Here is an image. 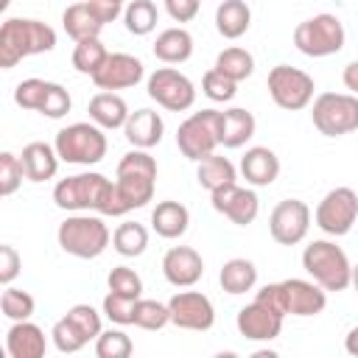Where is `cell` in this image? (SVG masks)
Returning <instances> with one entry per match:
<instances>
[{
	"label": "cell",
	"mask_w": 358,
	"mask_h": 358,
	"mask_svg": "<svg viewBox=\"0 0 358 358\" xmlns=\"http://www.w3.org/2000/svg\"><path fill=\"white\" fill-rule=\"evenodd\" d=\"M53 201L56 207L73 210V213L95 210L98 215H112V218L129 213V204L123 201L117 182H109L103 173H95V171L62 179L53 187Z\"/></svg>",
	"instance_id": "6da1fadb"
},
{
	"label": "cell",
	"mask_w": 358,
	"mask_h": 358,
	"mask_svg": "<svg viewBox=\"0 0 358 358\" xmlns=\"http://www.w3.org/2000/svg\"><path fill=\"white\" fill-rule=\"evenodd\" d=\"M56 48V31L42 20L28 17H11L0 25V67L11 70L17 62L50 53Z\"/></svg>",
	"instance_id": "7a4b0ae2"
},
{
	"label": "cell",
	"mask_w": 358,
	"mask_h": 358,
	"mask_svg": "<svg viewBox=\"0 0 358 358\" xmlns=\"http://www.w3.org/2000/svg\"><path fill=\"white\" fill-rule=\"evenodd\" d=\"M302 268L310 274L313 282H319L324 291H344L352 280V266L336 241H310L302 252Z\"/></svg>",
	"instance_id": "3957f363"
},
{
	"label": "cell",
	"mask_w": 358,
	"mask_h": 358,
	"mask_svg": "<svg viewBox=\"0 0 358 358\" xmlns=\"http://www.w3.org/2000/svg\"><path fill=\"white\" fill-rule=\"evenodd\" d=\"M59 246L73 255V257H81V260H92L98 255H103V249L109 246L112 235H109V227L103 224L101 215H90V213H78V215H70L59 224Z\"/></svg>",
	"instance_id": "277c9868"
},
{
	"label": "cell",
	"mask_w": 358,
	"mask_h": 358,
	"mask_svg": "<svg viewBox=\"0 0 358 358\" xmlns=\"http://www.w3.org/2000/svg\"><path fill=\"white\" fill-rule=\"evenodd\" d=\"M115 182H117L120 196L129 204V210L145 207L154 199V187H157V159L145 148H134V151L123 154V159L117 162Z\"/></svg>",
	"instance_id": "5b68a950"
},
{
	"label": "cell",
	"mask_w": 358,
	"mask_h": 358,
	"mask_svg": "<svg viewBox=\"0 0 358 358\" xmlns=\"http://www.w3.org/2000/svg\"><path fill=\"white\" fill-rule=\"evenodd\" d=\"M56 154L70 165H95L106 157V134L98 123H70L56 134Z\"/></svg>",
	"instance_id": "8992f818"
},
{
	"label": "cell",
	"mask_w": 358,
	"mask_h": 358,
	"mask_svg": "<svg viewBox=\"0 0 358 358\" xmlns=\"http://www.w3.org/2000/svg\"><path fill=\"white\" fill-rule=\"evenodd\" d=\"M176 145L193 162L215 154V148L221 145V112L218 109L193 112L187 120L179 123V129H176Z\"/></svg>",
	"instance_id": "52a82bcc"
},
{
	"label": "cell",
	"mask_w": 358,
	"mask_h": 358,
	"mask_svg": "<svg viewBox=\"0 0 358 358\" xmlns=\"http://www.w3.org/2000/svg\"><path fill=\"white\" fill-rule=\"evenodd\" d=\"M344 25L336 14H316L294 28V45L299 53L310 59H324L333 56L344 48Z\"/></svg>",
	"instance_id": "ba28073f"
},
{
	"label": "cell",
	"mask_w": 358,
	"mask_h": 358,
	"mask_svg": "<svg viewBox=\"0 0 358 358\" xmlns=\"http://www.w3.org/2000/svg\"><path fill=\"white\" fill-rule=\"evenodd\" d=\"M313 126L324 137H341L358 129V95L347 92H322L310 106Z\"/></svg>",
	"instance_id": "9c48e42d"
},
{
	"label": "cell",
	"mask_w": 358,
	"mask_h": 358,
	"mask_svg": "<svg viewBox=\"0 0 358 358\" xmlns=\"http://www.w3.org/2000/svg\"><path fill=\"white\" fill-rule=\"evenodd\" d=\"M268 95L271 101L285 109V112H299L305 109L310 101H313V78L299 70V67H291V64H277L268 70Z\"/></svg>",
	"instance_id": "30bf717a"
},
{
	"label": "cell",
	"mask_w": 358,
	"mask_h": 358,
	"mask_svg": "<svg viewBox=\"0 0 358 358\" xmlns=\"http://www.w3.org/2000/svg\"><path fill=\"white\" fill-rule=\"evenodd\" d=\"M14 103L22 109H34L45 117H64L73 106L70 92L56 84V81H45V78H25L17 84L14 90Z\"/></svg>",
	"instance_id": "8fae6325"
},
{
	"label": "cell",
	"mask_w": 358,
	"mask_h": 358,
	"mask_svg": "<svg viewBox=\"0 0 358 358\" xmlns=\"http://www.w3.org/2000/svg\"><path fill=\"white\" fill-rule=\"evenodd\" d=\"M148 98L168 112H185L196 103V87L176 67H157L148 76Z\"/></svg>",
	"instance_id": "7c38bea8"
},
{
	"label": "cell",
	"mask_w": 358,
	"mask_h": 358,
	"mask_svg": "<svg viewBox=\"0 0 358 358\" xmlns=\"http://www.w3.org/2000/svg\"><path fill=\"white\" fill-rule=\"evenodd\" d=\"M358 221V193L352 187H333L316 207V227L324 235L341 238Z\"/></svg>",
	"instance_id": "4fadbf2b"
},
{
	"label": "cell",
	"mask_w": 358,
	"mask_h": 358,
	"mask_svg": "<svg viewBox=\"0 0 358 358\" xmlns=\"http://www.w3.org/2000/svg\"><path fill=\"white\" fill-rule=\"evenodd\" d=\"M310 229V207L302 199H282L268 215V232L280 246H296Z\"/></svg>",
	"instance_id": "5bb4252c"
},
{
	"label": "cell",
	"mask_w": 358,
	"mask_h": 358,
	"mask_svg": "<svg viewBox=\"0 0 358 358\" xmlns=\"http://www.w3.org/2000/svg\"><path fill=\"white\" fill-rule=\"evenodd\" d=\"M171 324L182 330H210L215 324V308L201 291H179L168 299Z\"/></svg>",
	"instance_id": "9a60e30c"
},
{
	"label": "cell",
	"mask_w": 358,
	"mask_h": 358,
	"mask_svg": "<svg viewBox=\"0 0 358 358\" xmlns=\"http://www.w3.org/2000/svg\"><path fill=\"white\" fill-rule=\"evenodd\" d=\"M213 210L227 215L232 224L238 227H246L257 218L260 213V201H257V193L255 190H246V187H238L235 182L213 190Z\"/></svg>",
	"instance_id": "2e32d148"
},
{
	"label": "cell",
	"mask_w": 358,
	"mask_h": 358,
	"mask_svg": "<svg viewBox=\"0 0 358 358\" xmlns=\"http://www.w3.org/2000/svg\"><path fill=\"white\" fill-rule=\"evenodd\" d=\"M90 78L95 81L98 90H106V92L126 90V87H134L143 78V62L131 53H109L106 62Z\"/></svg>",
	"instance_id": "e0dca14e"
},
{
	"label": "cell",
	"mask_w": 358,
	"mask_h": 358,
	"mask_svg": "<svg viewBox=\"0 0 358 358\" xmlns=\"http://www.w3.org/2000/svg\"><path fill=\"white\" fill-rule=\"evenodd\" d=\"M282 319H285V316L274 313L271 308H266L263 302L255 299V302H249V305H243V308L238 310L235 324H238V333H241L243 338H249V341H271V338L280 336Z\"/></svg>",
	"instance_id": "ac0fdd59"
},
{
	"label": "cell",
	"mask_w": 358,
	"mask_h": 358,
	"mask_svg": "<svg viewBox=\"0 0 358 358\" xmlns=\"http://www.w3.org/2000/svg\"><path fill=\"white\" fill-rule=\"evenodd\" d=\"M162 274L173 288H190L204 274V260L193 246H171L162 257Z\"/></svg>",
	"instance_id": "d6986e66"
},
{
	"label": "cell",
	"mask_w": 358,
	"mask_h": 358,
	"mask_svg": "<svg viewBox=\"0 0 358 358\" xmlns=\"http://www.w3.org/2000/svg\"><path fill=\"white\" fill-rule=\"evenodd\" d=\"M282 294H285V310L291 316H316L327 305V291L313 282V280H282Z\"/></svg>",
	"instance_id": "ffe728a7"
},
{
	"label": "cell",
	"mask_w": 358,
	"mask_h": 358,
	"mask_svg": "<svg viewBox=\"0 0 358 358\" xmlns=\"http://www.w3.org/2000/svg\"><path fill=\"white\" fill-rule=\"evenodd\" d=\"M241 173L249 185L255 187H268L277 176H280V159L271 148L266 145H252L243 157H241Z\"/></svg>",
	"instance_id": "44dd1931"
},
{
	"label": "cell",
	"mask_w": 358,
	"mask_h": 358,
	"mask_svg": "<svg viewBox=\"0 0 358 358\" xmlns=\"http://www.w3.org/2000/svg\"><path fill=\"white\" fill-rule=\"evenodd\" d=\"M6 347H8L11 358H42L45 350H48V341H45L42 327H36L34 322L22 319V322H14L8 327Z\"/></svg>",
	"instance_id": "7402d4cb"
},
{
	"label": "cell",
	"mask_w": 358,
	"mask_h": 358,
	"mask_svg": "<svg viewBox=\"0 0 358 358\" xmlns=\"http://www.w3.org/2000/svg\"><path fill=\"white\" fill-rule=\"evenodd\" d=\"M123 131H126V140L134 148H145L148 151V148H154L162 140L165 123H162L159 112H154V109H137V112L129 115Z\"/></svg>",
	"instance_id": "603a6c76"
},
{
	"label": "cell",
	"mask_w": 358,
	"mask_h": 358,
	"mask_svg": "<svg viewBox=\"0 0 358 358\" xmlns=\"http://www.w3.org/2000/svg\"><path fill=\"white\" fill-rule=\"evenodd\" d=\"M20 162H22V171H25V179L28 182H48L56 176L59 171V154H56V145H48V143H28L20 154Z\"/></svg>",
	"instance_id": "cb8c5ba5"
},
{
	"label": "cell",
	"mask_w": 358,
	"mask_h": 358,
	"mask_svg": "<svg viewBox=\"0 0 358 358\" xmlns=\"http://www.w3.org/2000/svg\"><path fill=\"white\" fill-rule=\"evenodd\" d=\"M62 25H64L67 36H73L76 42H81V39H92V36H98V34L103 31L106 22L101 20V14H98L87 0H78V3H73V6L64 8V14H62Z\"/></svg>",
	"instance_id": "d4e9b609"
},
{
	"label": "cell",
	"mask_w": 358,
	"mask_h": 358,
	"mask_svg": "<svg viewBox=\"0 0 358 358\" xmlns=\"http://www.w3.org/2000/svg\"><path fill=\"white\" fill-rule=\"evenodd\" d=\"M87 112H90V120L98 123L101 129H123L129 115H131L126 101L117 92H106V90L90 98Z\"/></svg>",
	"instance_id": "484cf974"
},
{
	"label": "cell",
	"mask_w": 358,
	"mask_h": 358,
	"mask_svg": "<svg viewBox=\"0 0 358 358\" xmlns=\"http://www.w3.org/2000/svg\"><path fill=\"white\" fill-rule=\"evenodd\" d=\"M187 224H190V213L185 204L179 201H159L151 213V227L159 238L165 241H173V238H182L187 232Z\"/></svg>",
	"instance_id": "4316f807"
},
{
	"label": "cell",
	"mask_w": 358,
	"mask_h": 358,
	"mask_svg": "<svg viewBox=\"0 0 358 358\" xmlns=\"http://www.w3.org/2000/svg\"><path fill=\"white\" fill-rule=\"evenodd\" d=\"M154 56L165 64H182L193 56V36L185 28H165L154 42Z\"/></svg>",
	"instance_id": "83f0119b"
},
{
	"label": "cell",
	"mask_w": 358,
	"mask_h": 358,
	"mask_svg": "<svg viewBox=\"0 0 358 358\" xmlns=\"http://www.w3.org/2000/svg\"><path fill=\"white\" fill-rule=\"evenodd\" d=\"M255 115L249 109L232 106L227 112H221V145L224 148H241L246 140H252L255 134Z\"/></svg>",
	"instance_id": "f1b7e54d"
},
{
	"label": "cell",
	"mask_w": 358,
	"mask_h": 358,
	"mask_svg": "<svg viewBox=\"0 0 358 358\" xmlns=\"http://www.w3.org/2000/svg\"><path fill=\"white\" fill-rule=\"evenodd\" d=\"M252 11L243 0H221L215 8V28L224 39H238L249 31Z\"/></svg>",
	"instance_id": "f546056e"
},
{
	"label": "cell",
	"mask_w": 358,
	"mask_h": 358,
	"mask_svg": "<svg viewBox=\"0 0 358 358\" xmlns=\"http://www.w3.org/2000/svg\"><path fill=\"white\" fill-rule=\"evenodd\" d=\"M218 282H221V288H224L227 294H232V296L246 294V291H252L255 282H257V268H255V263L246 260V257H232V260H227V263L221 266Z\"/></svg>",
	"instance_id": "4dcf8cb0"
},
{
	"label": "cell",
	"mask_w": 358,
	"mask_h": 358,
	"mask_svg": "<svg viewBox=\"0 0 358 358\" xmlns=\"http://www.w3.org/2000/svg\"><path fill=\"white\" fill-rule=\"evenodd\" d=\"M235 165L227 159V157H218V154H210L204 159H199V171H196V179L204 190H218L229 182H235Z\"/></svg>",
	"instance_id": "1f68e13d"
},
{
	"label": "cell",
	"mask_w": 358,
	"mask_h": 358,
	"mask_svg": "<svg viewBox=\"0 0 358 358\" xmlns=\"http://www.w3.org/2000/svg\"><path fill=\"white\" fill-rule=\"evenodd\" d=\"M112 246L123 257H137L148 246V229L143 224H137V221H126L112 232Z\"/></svg>",
	"instance_id": "d6a6232c"
},
{
	"label": "cell",
	"mask_w": 358,
	"mask_h": 358,
	"mask_svg": "<svg viewBox=\"0 0 358 358\" xmlns=\"http://www.w3.org/2000/svg\"><path fill=\"white\" fill-rule=\"evenodd\" d=\"M123 22H126V31L134 34V36H145L157 28L159 22V11L151 0H131L123 11Z\"/></svg>",
	"instance_id": "836d02e7"
},
{
	"label": "cell",
	"mask_w": 358,
	"mask_h": 358,
	"mask_svg": "<svg viewBox=\"0 0 358 358\" xmlns=\"http://www.w3.org/2000/svg\"><path fill=\"white\" fill-rule=\"evenodd\" d=\"M215 70H221V73H224L227 78H232V81H243V78L252 76L255 59H252V53H249L246 48H227V50L218 53Z\"/></svg>",
	"instance_id": "e575fe53"
},
{
	"label": "cell",
	"mask_w": 358,
	"mask_h": 358,
	"mask_svg": "<svg viewBox=\"0 0 358 358\" xmlns=\"http://www.w3.org/2000/svg\"><path fill=\"white\" fill-rule=\"evenodd\" d=\"M106 48H103V42L98 39V36H92V39H81V42H76V48H73V67L78 70V73H84V76H92L103 62H106Z\"/></svg>",
	"instance_id": "d590c367"
},
{
	"label": "cell",
	"mask_w": 358,
	"mask_h": 358,
	"mask_svg": "<svg viewBox=\"0 0 358 358\" xmlns=\"http://www.w3.org/2000/svg\"><path fill=\"white\" fill-rule=\"evenodd\" d=\"M34 308H36V302H34V296L28 291L11 288V285L3 288V294H0V310H3L6 319H11V322L31 319L34 316Z\"/></svg>",
	"instance_id": "8d00e7d4"
},
{
	"label": "cell",
	"mask_w": 358,
	"mask_h": 358,
	"mask_svg": "<svg viewBox=\"0 0 358 358\" xmlns=\"http://www.w3.org/2000/svg\"><path fill=\"white\" fill-rule=\"evenodd\" d=\"M171 322V310L168 302H157V299H137L134 302V324L143 330H162Z\"/></svg>",
	"instance_id": "74e56055"
},
{
	"label": "cell",
	"mask_w": 358,
	"mask_h": 358,
	"mask_svg": "<svg viewBox=\"0 0 358 358\" xmlns=\"http://www.w3.org/2000/svg\"><path fill=\"white\" fill-rule=\"evenodd\" d=\"M131 352H134V344L123 330H106L95 338L98 358H129Z\"/></svg>",
	"instance_id": "f35d334b"
},
{
	"label": "cell",
	"mask_w": 358,
	"mask_h": 358,
	"mask_svg": "<svg viewBox=\"0 0 358 358\" xmlns=\"http://www.w3.org/2000/svg\"><path fill=\"white\" fill-rule=\"evenodd\" d=\"M201 92H204L210 101L224 103V101H232V98H235V92H238V81L227 78L221 70L213 67V70H207L204 78H201Z\"/></svg>",
	"instance_id": "ab89813d"
},
{
	"label": "cell",
	"mask_w": 358,
	"mask_h": 358,
	"mask_svg": "<svg viewBox=\"0 0 358 358\" xmlns=\"http://www.w3.org/2000/svg\"><path fill=\"white\" fill-rule=\"evenodd\" d=\"M64 316L73 322V327H76L87 341H92V338H98V336H101V313H98L92 305L78 302V305H73Z\"/></svg>",
	"instance_id": "60d3db41"
},
{
	"label": "cell",
	"mask_w": 358,
	"mask_h": 358,
	"mask_svg": "<svg viewBox=\"0 0 358 358\" xmlns=\"http://www.w3.org/2000/svg\"><path fill=\"white\" fill-rule=\"evenodd\" d=\"M109 291H115V294H120V296H131V299H140V294H143V280H140V274L134 271V268H129V266H115L112 271H109Z\"/></svg>",
	"instance_id": "b9f144b4"
},
{
	"label": "cell",
	"mask_w": 358,
	"mask_h": 358,
	"mask_svg": "<svg viewBox=\"0 0 358 358\" xmlns=\"http://www.w3.org/2000/svg\"><path fill=\"white\" fill-rule=\"evenodd\" d=\"M50 336H53V344H56V350L59 352H78V350H84L90 341L73 327V322L67 319V316H62L56 324H53V330H50Z\"/></svg>",
	"instance_id": "7bdbcfd3"
},
{
	"label": "cell",
	"mask_w": 358,
	"mask_h": 358,
	"mask_svg": "<svg viewBox=\"0 0 358 358\" xmlns=\"http://www.w3.org/2000/svg\"><path fill=\"white\" fill-rule=\"evenodd\" d=\"M22 176H25V171H22L20 157L11 151H3L0 154V196L17 193V187L22 185Z\"/></svg>",
	"instance_id": "ee69618b"
},
{
	"label": "cell",
	"mask_w": 358,
	"mask_h": 358,
	"mask_svg": "<svg viewBox=\"0 0 358 358\" xmlns=\"http://www.w3.org/2000/svg\"><path fill=\"white\" fill-rule=\"evenodd\" d=\"M134 302L137 299H131V296H120V294L109 291L103 296V313L115 324H134Z\"/></svg>",
	"instance_id": "f6af8a7d"
},
{
	"label": "cell",
	"mask_w": 358,
	"mask_h": 358,
	"mask_svg": "<svg viewBox=\"0 0 358 358\" xmlns=\"http://www.w3.org/2000/svg\"><path fill=\"white\" fill-rule=\"evenodd\" d=\"M20 266H22V260H20L17 249L8 246V243H3L0 246V282L3 285H11L14 277L20 274Z\"/></svg>",
	"instance_id": "bcb514c9"
},
{
	"label": "cell",
	"mask_w": 358,
	"mask_h": 358,
	"mask_svg": "<svg viewBox=\"0 0 358 358\" xmlns=\"http://www.w3.org/2000/svg\"><path fill=\"white\" fill-rule=\"evenodd\" d=\"M257 302H263L266 308H271L274 313H280V316H288V310H285V294H282V282H268V285H263L260 291H257V296H255Z\"/></svg>",
	"instance_id": "7dc6e473"
},
{
	"label": "cell",
	"mask_w": 358,
	"mask_h": 358,
	"mask_svg": "<svg viewBox=\"0 0 358 358\" xmlns=\"http://www.w3.org/2000/svg\"><path fill=\"white\" fill-rule=\"evenodd\" d=\"M201 8V0H165V11L171 14L173 22H190L196 20Z\"/></svg>",
	"instance_id": "c3c4849f"
},
{
	"label": "cell",
	"mask_w": 358,
	"mask_h": 358,
	"mask_svg": "<svg viewBox=\"0 0 358 358\" xmlns=\"http://www.w3.org/2000/svg\"><path fill=\"white\" fill-rule=\"evenodd\" d=\"M87 3L101 14V20H103V22L117 20V17H120V11H123V0H87Z\"/></svg>",
	"instance_id": "681fc988"
},
{
	"label": "cell",
	"mask_w": 358,
	"mask_h": 358,
	"mask_svg": "<svg viewBox=\"0 0 358 358\" xmlns=\"http://www.w3.org/2000/svg\"><path fill=\"white\" fill-rule=\"evenodd\" d=\"M341 81H344V87H347L352 95H358V59H355V62H350V64L344 67Z\"/></svg>",
	"instance_id": "f907efd6"
},
{
	"label": "cell",
	"mask_w": 358,
	"mask_h": 358,
	"mask_svg": "<svg viewBox=\"0 0 358 358\" xmlns=\"http://www.w3.org/2000/svg\"><path fill=\"white\" fill-rule=\"evenodd\" d=\"M344 350H347L350 355H355V358H358V324L347 333V338H344Z\"/></svg>",
	"instance_id": "816d5d0a"
},
{
	"label": "cell",
	"mask_w": 358,
	"mask_h": 358,
	"mask_svg": "<svg viewBox=\"0 0 358 358\" xmlns=\"http://www.w3.org/2000/svg\"><path fill=\"white\" fill-rule=\"evenodd\" d=\"M350 285H352V288L358 291V263L352 266V280H350Z\"/></svg>",
	"instance_id": "f5cc1de1"
},
{
	"label": "cell",
	"mask_w": 358,
	"mask_h": 358,
	"mask_svg": "<svg viewBox=\"0 0 358 358\" xmlns=\"http://www.w3.org/2000/svg\"><path fill=\"white\" fill-rule=\"evenodd\" d=\"M8 3H11V0H0V8H6V6H8Z\"/></svg>",
	"instance_id": "db71d44e"
}]
</instances>
